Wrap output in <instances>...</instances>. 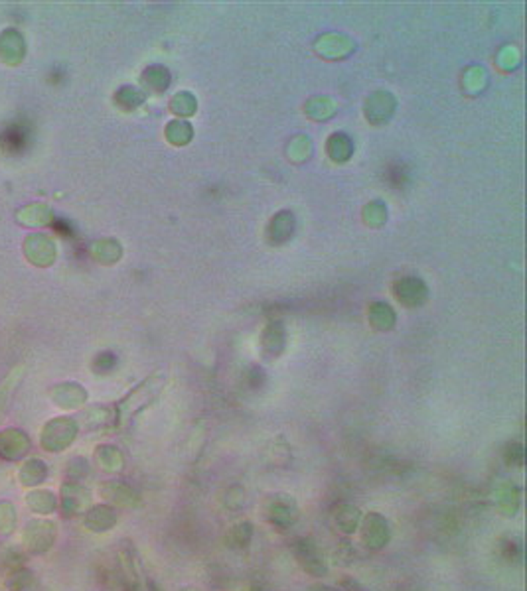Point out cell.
<instances>
[{"instance_id":"4","label":"cell","mask_w":527,"mask_h":591,"mask_svg":"<svg viewBox=\"0 0 527 591\" xmlns=\"http://www.w3.org/2000/svg\"><path fill=\"white\" fill-rule=\"evenodd\" d=\"M26 503L38 515H50L55 510V497L50 491H32L26 495Z\"/></svg>"},{"instance_id":"6","label":"cell","mask_w":527,"mask_h":591,"mask_svg":"<svg viewBox=\"0 0 527 591\" xmlns=\"http://www.w3.org/2000/svg\"><path fill=\"white\" fill-rule=\"evenodd\" d=\"M16 508L11 503H0V532L2 534H11L16 529Z\"/></svg>"},{"instance_id":"1","label":"cell","mask_w":527,"mask_h":591,"mask_svg":"<svg viewBox=\"0 0 527 591\" xmlns=\"http://www.w3.org/2000/svg\"><path fill=\"white\" fill-rule=\"evenodd\" d=\"M55 540V524L50 520H30L22 532V544L32 554H44Z\"/></svg>"},{"instance_id":"3","label":"cell","mask_w":527,"mask_h":591,"mask_svg":"<svg viewBox=\"0 0 527 591\" xmlns=\"http://www.w3.org/2000/svg\"><path fill=\"white\" fill-rule=\"evenodd\" d=\"M18 477H20V483L24 487H36L46 479V466L40 459H30V461L24 463Z\"/></svg>"},{"instance_id":"5","label":"cell","mask_w":527,"mask_h":591,"mask_svg":"<svg viewBox=\"0 0 527 591\" xmlns=\"http://www.w3.org/2000/svg\"><path fill=\"white\" fill-rule=\"evenodd\" d=\"M34 585V573L26 568L11 571L6 578V590L8 591H30Z\"/></svg>"},{"instance_id":"2","label":"cell","mask_w":527,"mask_h":591,"mask_svg":"<svg viewBox=\"0 0 527 591\" xmlns=\"http://www.w3.org/2000/svg\"><path fill=\"white\" fill-rule=\"evenodd\" d=\"M28 451V437L18 430H6L0 434V457L14 461Z\"/></svg>"}]
</instances>
